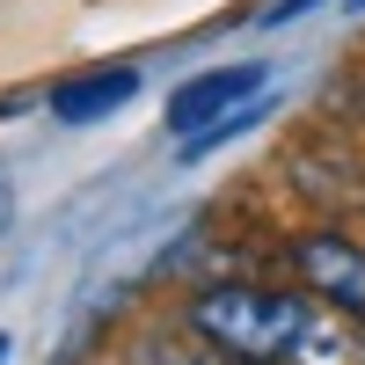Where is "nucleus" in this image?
Segmentation results:
<instances>
[{
    "instance_id": "f257e3e1",
    "label": "nucleus",
    "mask_w": 365,
    "mask_h": 365,
    "mask_svg": "<svg viewBox=\"0 0 365 365\" xmlns=\"http://www.w3.org/2000/svg\"><path fill=\"white\" fill-rule=\"evenodd\" d=\"M190 329L234 365H285L314 336V314L299 292H278V285H205L190 299Z\"/></svg>"
},
{
    "instance_id": "f03ea898",
    "label": "nucleus",
    "mask_w": 365,
    "mask_h": 365,
    "mask_svg": "<svg viewBox=\"0 0 365 365\" xmlns=\"http://www.w3.org/2000/svg\"><path fill=\"white\" fill-rule=\"evenodd\" d=\"M263 81H270L263 58L212 66V73H197V81H182L175 96H168V132H175V139H197V132H212V125H227V117H241V110L263 96Z\"/></svg>"
},
{
    "instance_id": "7ed1b4c3",
    "label": "nucleus",
    "mask_w": 365,
    "mask_h": 365,
    "mask_svg": "<svg viewBox=\"0 0 365 365\" xmlns=\"http://www.w3.org/2000/svg\"><path fill=\"white\" fill-rule=\"evenodd\" d=\"M292 270L314 299H329L336 314L365 322V249L344 234H299L292 241Z\"/></svg>"
},
{
    "instance_id": "20e7f679",
    "label": "nucleus",
    "mask_w": 365,
    "mask_h": 365,
    "mask_svg": "<svg viewBox=\"0 0 365 365\" xmlns=\"http://www.w3.org/2000/svg\"><path fill=\"white\" fill-rule=\"evenodd\" d=\"M132 96H139V66H96V73H73L51 88V117L58 125H96Z\"/></svg>"
},
{
    "instance_id": "39448f33",
    "label": "nucleus",
    "mask_w": 365,
    "mask_h": 365,
    "mask_svg": "<svg viewBox=\"0 0 365 365\" xmlns=\"http://www.w3.org/2000/svg\"><path fill=\"white\" fill-rule=\"evenodd\" d=\"M139 365H234V358L212 351L197 329H190V336H146L139 344Z\"/></svg>"
},
{
    "instance_id": "423d86ee",
    "label": "nucleus",
    "mask_w": 365,
    "mask_h": 365,
    "mask_svg": "<svg viewBox=\"0 0 365 365\" xmlns=\"http://www.w3.org/2000/svg\"><path fill=\"white\" fill-rule=\"evenodd\" d=\"M307 8H314V0H263V8H256V22H263V29H278V22L307 15Z\"/></svg>"
},
{
    "instance_id": "0eeeda50",
    "label": "nucleus",
    "mask_w": 365,
    "mask_h": 365,
    "mask_svg": "<svg viewBox=\"0 0 365 365\" xmlns=\"http://www.w3.org/2000/svg\"><path fill=\"white\" fill-rule=\"evenodd\" d=\"M0 365H8V336H0Z\"/></svg>"
}]
</instances>
